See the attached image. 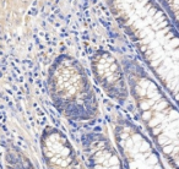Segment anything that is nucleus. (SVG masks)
<instances>
[{"label": "nucleus", "instance_id": "obj_3", "mask_svg": "<svg viewBox=\"0 0 179 169\" xmlns=\"http://www.w3.org/2000/svg\"><path fill=\"white\" fill-rule=\"evenodd\" d=\"M48 92L54 108L70 123L96 121L101 114L91 77L69 54H60L53 61L48 71Z\"/></svg>", "mask_w": 179, "mask_h": 169}, {"label": "nucleus", "instance_id": "obj_5", "mask_svg": "<svg viewBox=\"0 0 179 169\" xmlns=\"http://www.w3.org/2000/svg\"><path fill=\"white\" fill-rule=\"evenodd\" d=\"M90 63L93 80L104 94L113 102L125 105L130 98V91L122 63L107 50L95 52Z\"/></svg>", "mask_w": 179, "mask_h": 169}, {"label": "nucleus", "instance_id": "obj_2", "mask_svg": "<svg viewBox=\"0 0 179 169\" xmlns=\"http://www.w3.org/2000/svg\"><path fill=\"white\" fill-rule=\"evenodd\" d=\"M122 65L146 135L171 169H179V108L134 56Z\"/></svg>", "mask_w": 179, "mask_h": 169}, {"label": "nucleus", "instance_id": "obj_8", "mask_svg": "<svg viewBox=\"0 0 179 169\" xmlns=\"http://www.w3.org/2000/svg\"><path fill=\"white\" fill-rule=\"evenodd\" d=\"M172 20L179 32V0H156Z\"/></svg>", "mask_w": 179, "mask_h": 169}, {"label": "nucleus", "instance_id": "obj_6", "mask_svg": "<svg viewBox=\"0 0 179 169\" xmlns=\"http://www.w3.org/2000/svg\"><path fill=\"white\" fill-rule=\"evenodd\" d=\"M80 153L87 169H125L104 126H91L80 134Z\"/></svg>", "mask_w": 179, "mask_h": 169}, {"label": "nucleus", "instance_id": "obj_1", "mask_svg": "<svg viewBox=\"0 0 179 169\" xmlns=\"http://www.w3.org/2000/svg\"><path fill=\"white\" fill-rule=\"evenodd\" d=\"M146 70L179 108V32L156 0H104Z\"/></svg>", "mask_w": 179, "mask_h": 169}, {"label": "nucleus", "instance_id": "obj_4", "mask_svg": "<svg viewBox=\"0 0 179 169\" xmlns=\"http://www.w3.org/2000/svg\"><path fill=\"white\" fill-rule=\"evenodd\" d=\"M108 125L125 169H167L162 156L140 125L118 110L111 112Z\"/></svg>", "mask_w": 179, "mask_h": 169}, {"label": "nucleus", "instance_id": "obj_7", "mask_svg": "<svg viewBox=\"0 0 179 169\" xmlns=\"http://www.w3.org/2000/svg\"><path fill=\"white\" fill-rule=\"evenodd\" d=\"M41 148L47 169H87L80 151L56 127L48 126L44 129Z\"/></svg>", "mask_w": 179, "mask_h": 169}]
</instances>
